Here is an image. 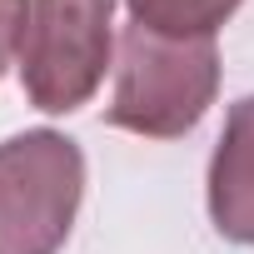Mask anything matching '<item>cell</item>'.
<instances>
[{
    "label": "cell",
    "mask_w": 254,
    "mask_h": 254,
    "mask_svg": "<svg viewBox=\"0 0 254 254\" xmlns=\"http://www.w3.org/2000/svg\"><path fill=\"white\" fill-rule=\"evenodd\" d=\"M214 90H219L214 40H170L145 25H125L105 120L145 140H180L204 120Z\"/></svg>",
    "instance_id": "6da1fadb"
},
{
    "label": "cell",
    "mask_w": 254,
    "mask_h": 254,
    "mask_svg": "<svg viewBox=\"0 0 254 254\" xmlns=\"http://www.w3.org/2000/svg\"><path fill=\"white\" fill-rule=\"evenodd\" d=\"M85 194V155L60 130L0 145V254H55Z\"/></svg>",
    "instance_id": "7a4b0ae2"
},
{
    "label": "cell",
    "mask_w": 254,
    "mask_h": 254,
    "mask_svg": "<svg viewBox=\"0 0 254 254\" xmlns=\"http://www.w3.org/2000/svg\"><path fill=\"white\" fill-rule=\"evenodd\" d=\"M115 50V0H30V25L20 40V85L30 105L50 115L80 110Z\"/></svg>",
    "instance_id": "3957f363"
},
{
    "label": "cell",
    "mask_w": 254,
    "mask_h": 254,
    "mask_svg": "<svg viewBox=\"0 0 254 254\" xmlns=\"http://www.w3.org/2000/svg\"><path fill=\"white\" fill-rule=\"evenodd\" d=\"M209 219L224 239L254 244V95L234 100L209 160Z\"/></svg>",
    "instance_id": "277c9868"
},
{
    "label": "cell",
    "mask_w": 254,
    "mask_h": 254,
    "mask_svg": "<svg viewBox=\"0 0 254 254\" xmlns=\"http://www.w3.org/2000/svg\"><path fill=\"white\" fill-rule=\"evenodd\" d=\"M135 25L170 40H214V30L239 10V0H125Z\"/></svg>",
    "instance_id": "5b68a950"
},
{
    "label": "cell",
    "mask_w": 254,
    "mask_h": 254,
    "mask_svg": "<svg viewBox=\"0 0 254 254\" xmlns=\"http://www.w3.org/2000/svg\"><path fill=\"white\" fill-rule=\"evenodd\" d=\"M25 25H30V0H0V75H5L10 60L20 55Z\"/></svg>",
    "instance_id": "8992f818"
}]
</instances>
